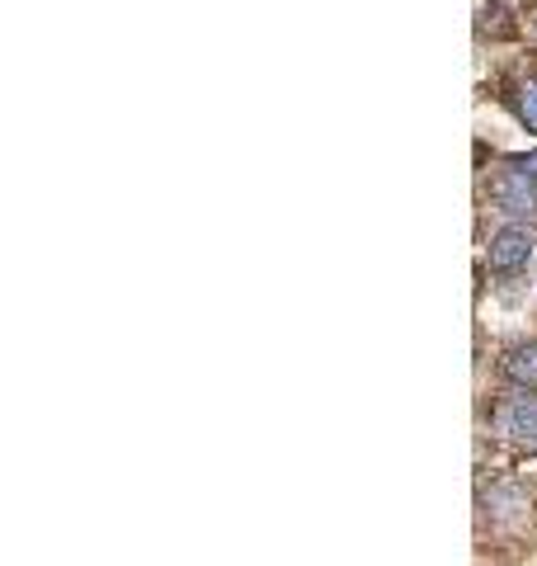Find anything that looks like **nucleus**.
Wrapping results in <instances>:
<instances>
[{
	"mask_svg": "<svg viewBox=\"0 0 537 566\" xmlns=\"http://www.w3.org/2000/svg\"><path fill=\"white\" fill-rule=\"evenodd\" d=\"M486 193L499 212H509V218H533L537 212V156H518V161H509L505 170H495Z\"/></svg>",
	"mask_w": 537,
	"mask_h": 566,
	"instance_id": "nucleus-1",
	"label": "nucleus"
},
{
	"mask_svg": "<svg viewBox=\"0 0 537 566\" xmlns=\"http://www.w3.org/2000/svg\"><path fill=\"white\" fill-rule=\"evenodd\" d=\"M533 251H537V237H533V227H524V222H509V227H499V232L491 237V270H499V274H514V270H524V264L533 260Z\"/></svg>",
	"mask_w": 537,
	"mask_h": 566,
	"instance_id": "nucleus-2",
	"label": "nucleus"
},
{
	"mask_svg": "<svg viewBox=\"0 0 537 566\" xmlns=\"http://www.w3.org/2000/svg\"><path fill=\"white\" fill-rule=\"evenodd\" d=\"M495 430L514 439V444L537 449V397H528V387H524V397H509L495 406Z\"/></svg>",
	"mask_w": 537,
	"mask_h": 566,
	"instance_id": "nucleus-3",
	"label": "nucleus"
},
{
	"mask_svg": "<svg viewBox=\"0 0 537 566\" xmlns=\"http://www.w3.org/2000/svg\"><path fill=\"white\" fill-rule=\"evenodd\" d=\"M499 368H505V378H509V382H518V387H528V392H537V340L505 349Z\"/></svg>",
	"mask_w": 537,
	"mask_h": 566,
	"instance_id": "nucleus-4",
	"label": "nucleus"
},
{
	"mask_svg": "<svg viewBox=\"0 0 537 566\" xmlns=\"http://www.w3.org/2000/svg\"><path fill=\"white\" fill-rule=\"evenodd\" d=\"M514 14L505 6H481V33H495V39H514Z\"/></svg>",
	"mask_w": 537,
	"mask_h": 566,
	"instance_id": "nucleus-5",
	"label": "nucleus"
},
{
	"mask_svg": "<svg viewBox=\"0 0 537 566\" xmlns=\"http://www.w3.org/2000/svg\"><path fill=\"white\" fill-rule=\"evenodd\" d=\"M518 118L537 133V76H528L524 85H518Z\"/></svg>",
	"mask_w": 537,
	"mask_h": 566,
	"instance_id": "nucleus-6",
	"label": "nucleus"
}]
</instances>
